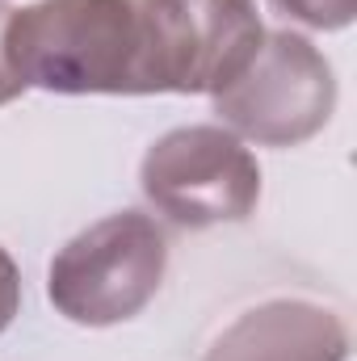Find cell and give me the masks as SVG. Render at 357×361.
<instances>
[{"mask_svg": "<svg viewBox=\"0 0 357 361\" xmlns=\"http://www.w3.org/2000/svg\"><path fill=\"white\" fill-rule=\"evenodd\" d=\"M8 55L25 89L210 92L189 0H38L13 8Z\"/></svg>", "mask_w": 357, "mask_h": 361, "instance_id": "obj_1", "label": "cell"}, {"mask_svg": "<svg viewBox=\"0 0 357 361\" xmlns=\"http://www.w3.org/2000/svg\"><path fill=\"white\" fill-rule=\"evenodd\" d=\"M269 4L311 30H345L357 17V0H269Z\"/></svg>", "mask_w": 357, "mask_h": 361, "instance_id": "obj_6", "label": "cell"}, {"mask_svg": "<svg viewBox=\"0 0 357 361\" xmlns=\"http://www.w3.org/2000/svg\"><path fill=\"white\" fill-rule=\"evenodd\" d=\"M8 25H13V4L0 0V105H8L25 92V80H21V72L13 68V55H8Z\"/></svg>", "mask_w": 357, "mask_h": 361, "instance_id": "obj_7", "label": "cell"}, {"mask_svg": "<svg viewBox=\"0 0 357 361\" xmlns=\"http://www.w3.org/2000/svg\"><path fill=\"white\" fill-rule=\"evenodd\" d=\"M17 307H21V273L13 265V257L0 248V332L13 324Z\"/></svg>", "mask_w": 357, "mask_h": 361, "instance_id": "obj_8", "label": "cell"}, {"mask_svg": "<svg viewBox=\"0 0 357 361\" xmlns=\"http://www.w3.org/2000/svg\"><path fill=\"white\" fill-rule=\"evenodd\" d=\"M143 197L177 227L244 223L261 202V164L227 126H177L139 164Z\"/></svg>", "mask_w": 357, "mask_h": 361, "instance_id": "obj_4", "label": "cell"}, {"mask_svg": "<svg viewBox=\"0 0 357 361\" xmlns=\"http://www.w3.org/2000/svg\"><path fill=\"white\" fill-rule=\"evenodd\" d=\"M349 328L345 319L311 298H265L227 324L206 361H345Z\"/></svg>", "mask_w": 357, "mask_h": 361, "instance_id": "obj_5", "label": "cell"}, {"mask_svg": "<svg viewBox=\"0 0 357 361\" xmlns=\"http://www.w3.org/2000/svg\"><path fill=\"white\" fill-rule=\"evenodd\" d=\"M214 97V114L236 139L261 147H298L320 135L337 109L332 63L294 30H273L236 80Z\"/></svg>", "mask_w": 357, "mask_h": 361, "instance_id": "obj_3", "label": "cell"}, {"mask_svg": "<svg viewBox=\"0 0 357 361\" xmlns=\"http://www.w3.org/2000/svg\"><path fill=\"white\" fill-rule=\"evenodd\" d=\"M164 269L169 244L156 219L122 210L92 223L55 252L47 269V298L72 324L109 328L135 319L156 298Z\"/></svg>", "mask_w": 357, "mask_h": 361, "instance_id": "obj_2", "label": "cell"}]
</instances>
